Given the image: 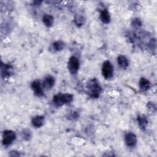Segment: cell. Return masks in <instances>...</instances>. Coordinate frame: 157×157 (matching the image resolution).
<instances>
[{
    "mask_svg": "<svg viewBox=\"0 0 157 157\" xmlns=\"http://www.w3.org/2000/svg\"><path fill=\"white\" fill-rule=\"evenodd\" d=\"M86 87L88 94L93 98H98L102 91L99 82L96 78L91 79L88 82Z\"/></svg>",
    "mask_w": 157,
    "mask_h": 157,
    "instance_id": "obj_1",
    "label": "cell"
},
{
    "mask_svg": "<svg viewBox=\"0 0 157 157\" xmlns=\"http://www.w3.org/2000/svg\"><path fill=\"white\" fill-rule=\"evenodd\" d=\"M73 100V95L69 93H58L53 98V102L56 107H61L64 104H69Z\"/></svg>",
    "mask_w": 157,
    "mask_h": 157,
    "instance_id": "obj_2",
    "label": "cell"
},
{
    "mask_svg": "<svg viewBox=\"0 0 157 157\" xmlns=\"http://www.w3.org/2000/svg\"><path fill=\"white\" fill-rule=\"evenodd\" d=\"M113 67L109 61H105L102 64V74L106 79H110L113 77Z\"/></svg>",
    "mask_w": 157,
    "mask_h": 157,
    "instance_id": "obj_3",
    "label": "cell"
},
{
    "mask_svg": "<svg viewBox=\"0 0 157 157\" xmlns=\"http://www.w3.org/2000/svg\"><path fill=\"white\" fill-rule=\"evenodd\" d=\"M80 63L78 58L74 56H71L68 61V69L72 74H75L79 69Z\"/></svg>",
    "mask_w": 157,
    "mask_h": 157,
    "instance_id": "obj_4",
    "label": "cell"
},
{
    "mask_svg": "<svg viewBox=\"0 0 157 157\" xmlns=\"http://www.w3.org/2000/svg\"><path fill=\"white\" fill-rule=\"evenodd\" d=\"M16 138V134L11 130H6L3 132L2 144L4 145H10Z\"/></svg>",
    "mask_w": 157,
    "mask_h": 157,
    "instance_id": "obj_5",
    "label": "cell"
},
{
    "mask_svg": "<svg viewBox=\"0 0 157 157\" xmlns=\"http://www.w3.org/2000/svg\"><path fill=\"white\" fill-rule=\"evenodd\" d=\"M31 88L33 90L34 94L37 96L41 97L44 96V92L42 90V85L39 80H36L31 83Z\"/></svg>",
    "mask_w": 157,
    "mask_h": 157,
    "instance_id": "obj_6",
    "label": "cell"
},
{
    "mask_svg": "<svg viewBox=\"0 0 157 157\" xmlns=\"http://www.w3.org/2000/svg\"><path fill=\"white\" fill-rule=\"evenodd\" d=\"M124 141L127 146L132 147L136 145L137 137L132 132H128L124 136Z\"/></svg>",
    "mask_w": 157,
    "mask_h": 157,
    "instance_id": "obj_7",
    "label": "cell"
},
{
    "mask_svg": "<svg viewBox=\"0 0 157 157\" xmlns=\"http://www.w3.org/2000/svg\"><path fill=\"white\" fill-rule=\"evenodd\" d=\"M1 75L2 77H10L13 73V69L10 65L6 64H2L1 66Z\"/></svg>",
    "mask_w": 157,
    "mask_h": 157,
    "instance_id": "obj_8",
    "label": "cell"
},
{
    "mask_svg": "<svg viewBox=\"0 0 157 157\" xmlns=\"http://www.w3.org/2000/svg\"><path fill=\"white\" fill-rule=\"evenodd\" d=\"M55 84V78L52 75H47L45 77L42 82V87L47 90L51 89Z\"/></svg>",
    "mask_w": 157,
    "mask_h": 157,
    "instance_id": "obj_9",
    "label": "cell"
},
{
    "mask_svg": "<svg viewBox=\"0 0 157 157\" xmlns=\"http://www.w3.org/2000/svg\"><path fill=\"white\" fill-rule=\"evenodd\" d=\"M44 123V117L40 115H37L32 118L31 123L33 126L36 128L41 127Z\"/></svg>",
    "mask_w": 157,
    "mask_h": 157,
    "instance_id": "obj_10",
    "label": "cell"
},
{
    "mask_svg": "<svg viewBox=\"0 0 157 157\" xmlns=\"http://www.w3.org/2000/svg\"><path fill=\"white\" fill-rule=\"evenodd\" d=\"M139 126L142 130H144L146 128V126L148 124V120L144 115H139L137 118Z\"/></svg>",
    "mask_w": 157,
    "mask_h": 157,
    "instance_id": "obj_11",
    "label": "cell"
},
{
    "mask_svg": "<svg viewBox=\"0 0 157 157\" xmlns=\"http://www.w3.org/2000/svg\"><path fill=\"white\" fill-rule=\"evenodd\" d=\"M100 19L102 23L108 24L110 21V16L107 9H104L101 12Z\"/></svg>",
    "mask_w": 157,
    "mask_h": 157,
    "instance_id": "obj_12",
    "label": "cell"
},
{
    "mask_svg": "<svg viewBox=\"0 0 157 157\" xmlns=\"http://www.w3.org/2000/svg\"><path fill=\"white\" fill-rule=\"evenodd\" d=\"M151 86V83L149 82L148 80L146 79L145 78L142 77L140 79L139 81V86L140 88L142 90V91H147L148 90Z\"/></svg>",
    "mask_w": 157,
    "mask_h": 157,
    "instance_id": "obj_13",
    "label": "cell"
},
{
    "mask_svg": "<svg viewBox=\"0 0 157 157\" xmlns=\"http://www.w3.org/2000/svg\"><path fill=\"white\" fill-rule=\"evenodd\" d=\"M42 21L47 27H50L53 24L54 18L51 15H45L42 17Z\"/></svg>",
    "mask_w": 157,
    "mask_h": 157,
    "instance_id": "obj_14",
    "label": "cell"
},
{
    "mask_svg": "<svg viewBox=\"0 0 157 157\" xmlns=\"http://www.w3.org/2000/svg\"><path fill=\"white\" fill-rule=\"evenodd\" d=\"M117 61H118L119 66H121V67L126 68V67L128 66V64H129L128 60L126 56H124V55L118 56V57L117 58Z\"/></svg>",
    "mask_w": 157,
    "mask_h": 157,
    "instance_id": "obj_15",
    "label": "cell"
},
{
    "mask_svg": "<svg viewBox=\"0 0 157 157\" xmlns=\"http://www.w3.org/2000/svg\"><path fill=\"white\" fill-rule=\"evenodd\" d=\"M53 48L55 51H61L64 48V43L62 40H57L53 43Z\"/></svg>",
    "mask_w": 157,
    "mask_h": 157,
    "instance_id": "obj_16",
    "label": "cell"
},
{
    "mask_svg": "<svg viewBox=\"0 0 157 157\" xmlns=\"http://www.w3.org/2000/svg\"><path fill=\"white\" fill-rule=\"evenodd\" d=\"M21 137L25 140H30L31 137V131L28 129H23L21 132Z\"/></svg>",
    "mask_w": 157,
    "mask_h": 157,
    "instance_id": "obj_17",
    "label": "cell"
},
{
    "mask_svg": "<svg viewBox=\"0 0 157 157\" xmlns=\"http://www.w3.org/2000/svg\"><path fill=\"white\" fill-rule=\"evenodd\" d=\"M84 17H82V16H77L75 17V20H74V21L75 23V24L78 26H80L81 25H82L84 23Z\"/></svg>",
    "mask_w": 157,
    "mask_h": 157,
    "instance_id": "obj_18",
    "label": "cell"
},
{
    "mask_svg": "<svg viewBox=\"0 0 157 157\" xmlns=\"http://www.w3.org/2000/svg\"><path fill=\"white\" fill-rule=\"evenodd\" d=\"M142 25V23L140 20L138 18H135L132 21V26L135 28H138L140 27Z\"/></svg>",
    "mask_w": 157,
    "mask_h": 157,
    "instance_id": "obj_19",
    "label": "cell"
},
{
    "mask_svg": "<svg viewBox=\"0 0 157 157\" xmlns=\"http://www.w3.org/2000/svg\"><path fill=\"white\" fill-rule=\"evenodd\" d=\"M9 156H20V154L18 151L16 150H12L9 152Z\"/></svg>",
    "mask_w": 157,
    "mask_h": 157,
    "instance_id": "obj_20",
    "label": "cell"
},
{
    "mask_svg": "<svg viewBox=\"0 0 157 157\" xmlns=\"http://www.w3.org/2000/svg\"><path fill=\"white\" fill-rule=\"evenodd\" d=\"M33 2L35 5H39L42 2V1H34Z\"/></svg>",
    "mask_w": 157,
    "mask_h": 157,
    "instance_id": "obj_21",
    "label": "cell"
}]
</instances>
